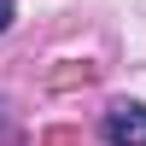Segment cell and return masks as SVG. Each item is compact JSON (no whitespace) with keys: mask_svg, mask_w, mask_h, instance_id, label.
Returning a JSON list of instances; mask_svg holds the SVG:
<instances>
[{"mask_svg":"<svg viewBox=\"0 0 146 146\" xmlns=\"http://www.w3.org/2000/svg\"><path fill=\"white\" fill-rule=\"evenodd\" d=\"M100 135H105V146H146V105L140 100H111L100 111Z\"/></svg>","mask_w":146,"mask_h":146,"instance_id":"cell-1","label":"cell"},{"mask_svg":"<svg viewBox=\"0 0 146 146\" xmlns=\"http://www.w3.org/2000/svg\"><path fill=\"white\" fill-rule=\"evenodd\" d=\"M12 18H18V6H12V0H0V35L12 29Z\"/></svg>","mask_w":146,"mask_h":146,"instance_id":"cell-2","label":"cell"}]
</instances>
